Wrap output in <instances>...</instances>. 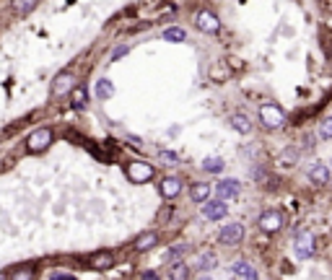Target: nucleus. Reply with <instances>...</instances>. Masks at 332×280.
<instances>
[{
	"label": "nucleus",
	"instance_id": "1",
	"mask_svg": "<svg viewBox=\"0 0 332 280\" xmlns=\"http://www.w3.org/2000/svg\"><path fill=\"white\" fill-rule=\"evenodd\" d=\"M260 122L267 127V130H278L285 125V114L278 104H262L260 106Z\"/></svg>",
	"mask_w": 332,
	"mask_h": 280
},
{
	"label": "nucleus",
	"instance_id": "2",
	"mask_svg": "<svg viewBox=\"0 0 332 280\" xmlns=\"http://www.w3.org/2000/svg\"><path fill=\"white\" fill-rule=\"evenodd\" d=\"M50 143H52V130L50 127H39L26 138V150L29 153H42L45 148H50Z\"/></svg>",
	"mask_w": 332,
	"mask_h": 280
},
{
	"label": "nucleus",
	"instance_id": "3",
	"mask_svg": "<svg viewBox=\"0 0 332 280\" xmlns=\"http://www.w3.org/2000/svg\"><path fill=\"white\" fill-rule=\"evenodd\" d=\"M125 174H128V179L133 184H143V182L153 179V166L146 164V161H130L128 169H125Z\"/></svg>",
	"mask_w": 332,
	"mask_h": 280
},
{
	"label": "nucleus",
	"instance_id": "4",
	"mask_svg": "<svg viewBox=\"0 0 332 280\" xmlns=\"http://www.w3.org/2000/svg\"><path fill=\"white\" fill-rule=\"evenodd\" d=\"M226 213H229V205H226V200H211L208 197L205 200V205H202V216L208 218V221H221V218H226Z\"/></svg>",
	"mask_w": 332,
	"mask_h": 280
},
{
	"label": "nucleus",
	"instance_id": "5",
	"mask_svg": "<svg viewBox=\"0 0 332 280\" xmlns=\"http://www.w3.org/2000/svg\"><path fill=\"white\" fill-rule=\"evenodd\" d=\"M241 239H244V226L241 223H226L221 231H218V242L221 244H239L241 242Z\"/></svg>",
	"mask_w": 332,
	"mask_h": 280
},
{
	"label": "nucleus",
	"instance_id": "6",
	"mask_svg": "<svg viewBox=\"0 0 332 280\" xmlns=\"http://www.w3.org/2000/svg\"><path fill=\"white\" fill-rule=\"evenodd\" d=\"M314 236L309 233V231H304V233H299L296 236V244H294V252H296V257L299 260H309L312 254H314Z\"/></svg>",
	"mask_w": 332,
	"mask_h": 280
},
{
	"label": "nucleus",
	"instance_id": "7",
	"mask_svg": "<svg viewBox=\"0 0 332 280\" xmlns=\"http://www.w3.org/2000/svg\"><path fill=\"white\" fill-rule=\"evenodd\" d=\"M195 26H197L202 34H216V31L221 29V21H218L216 13H211V11H200V13L195 16Z\"/></svg>",
	"mask_w": 332,
	"mask_h": 280
},
{
	"label": "nucleus",
	"instance_id": "8",
	"mask_svg": "<svg viewBox=\"0 0 332 280\" xmlns=\"http://www.w3.org/2000/svg\"><path fill=\"white\" fill-rule=\"evenodd\" d=\"M260 228H262L265 233L280 231V228H283V213H280V210H267V213H262V216H260Z\"/></svg>",
	"mask_w": 332,
	"mask_h": 280
},
{
	"label": "nucleus",
	"instance_id": "9",
	"mask_svg": "<svg viewBox=\"0 0 332 280\" xmlns=\"http://www.w3.org/2000/svg\"><path fill=\"white\" fill-rule=\"evenodd\" d=\"M73 86H75V75H70V73H57L55 81H52V94H55V96L70 94Z\"/></svg>",
	"mask_w": 332,
	"mask_h": 280
},
{
	"label": "nucleus",
	"instance_id": "10",
	"mask_svg": "<svg viewBox=\"0 0 332 280\" xmlns=\"http://www.w3.org/2000/svg\"><path fill=\"white\" fill-rule=\"evenodd\" d=\"M231 275L244 277V280H255V277H257V270H255L252 262H246V260H236V262L231 265Z\"/></svg>",
	"mask_w": 332,
	"mask_h": 280
},
{
	"label": "nucleus",
	"instance_id": "11",
	"mask_svg": "<svg viewBox=\"0 0 332 280\" xmlns=\"http://www.w3.org/2000/svg\"><path fill=\"white\" fill-rule=\"evenodd\" d=\"M89 265H91V270L104 272V270L114 267V254H112V252H96V254L89 260Z\"/></svg>",
	"mask_w": 332,
	"mask_h": 280
},
{
	"label": "nucleus",
	"instance_id": "12",
	"mask_svg": "<svg viewBox=\"0 0 332 280\" xmlns=\"http://www.w3.org/2000/svg\"><path fill=\"white\" fill-rule=\"evenodd\" d=\"M179 192H182V179H177V177H166V179L161 182V195H163L166 200H174Z\"/></svg>",
	"mask_w": 332,
	"mask_h": 280
},
{
	"label": "nucleus",
	"instance_id": "13",
	"mask_svg": "<svg viewBox=\"0 0 332 280\" xmlns=\"http://www.w3.org/2000/svg\"><path fill=\"white\" fill-rule=\"evenodd\" d=\"M216 192H218L221 200H234L239 195V182L236 179H223V182H218Z\"/></svg>",
	"mask_w": 332,
	"mask_h": 280
},
{
	"label": "nucleus",
	"instance_id": "14",
	"mask_svg": "<svg viewBox=\"0 0 332 280\" xmlns=\"http://www.w3.org/2000/svg\"><path fill=\"white\" fill-rule=\"evenodd\" d=\"M309 179H312L314 184H329V166H327V164H312Z\"/></svg>",
	"mask_w": 332,
	"mask_h": 280
},
{
	"label": "nucleus",
	"instance_id": "15",
	"mask_svg": "<svg viewBox=\"0 0 332 280\" xmlns=\"http://www.w3.org/2000/svg\"><path fill=\"white\" fill-rule=\"evenodd\" d=\"M70 104H73V109H86L89 106V91L75 83L73 91H70Z\"/></svg>",
	"mask_w": 332,
	"mask_h": 280
},
{
	"label": "nucleus",
	"instance_id": "16",
	"mask_svg": "<svg viewBox=\"0 0 332 280\" xmlns=\"http://www.w3.org/2000/svg\"><path fill=\"white\" fill-rule=\"evenodd\" d=\"M231 127L236 130V133H241V135H249L252 133V122H249V117L246 114H241V112H236V114H231Z\"/></svg>",
	"mask_w": 332,
	"mask_h": 280
},
{
	"label": "nucleus",
	"instance_id": "17",
	"mask_svg": "<svg viewBox=\"0 0 332 280\" xmlns=\"http://www.w3.org/2000/svg\"><path fill=\"white\" fill-rule=\"evenodd\" d=\"M156 244H158V233L148 231V233L138 236V242H135V252H148V249H153Z\"/></svg>",
	"mask_w": 332,
	"mask_h": 280
},
{
	"label": "nucleus",
	"instance_id": "18",
	"mask_svg": "<svg viewBox=\"0 0 332 280\" xmlns=\"http://www.w3.org/2000/svg\"><path fill=\"white\" fill-rule=\"evenodd\" d=\"M216 262H218V257H216L213 252H202V254H197V257H195V265H192V267H197V270H202V272H205V270H213V267H216Z\"/></svg>",
	"mask_w": 332,
	"mask_h": 280
},
{
	"label": "nucleus",
	"instance_id": "19",
	"mask_svg": "<svg viewBox=\"0 0 332 280\" xmlns=\"http://www.w3.org/2000/svg\"><path fill=\"white\" fill-rule=\"evenodd\" d=\"M190 197L195 200V203H205V200L211 197V184H205V182H197V184H192V189H190Z\"/></svg>",
	"mask_w": 332,
	"mask_h": 280
},
{
	"label": "nucleus",
	"instance_id": "20",
	"mask_svg": "<svg viewBox=\"0 0 332 280\" xmlns=\"http://www.w3.org/2000/svg\"><path fill=\"white\" fill-rule=\"evenodd\" d=\"M296 161H299V150H296V148H285V150L280 153V158H278V164L285 166V169L296 166Z\"/></svg>",
	"mask_w": 332,
	"mask_h": 280
},
{
	"label": "nucleus",
	"instance_id": "21",
	"mask_svg": "<svg viewBox=\"0 0 332 280\" xmlns=\"http://www.w3.org/2000/svg\"><path fill=\"white\" fill-rule=\"evenodd\" d=\"M223 158H218V156H211V158H205L202 161V169L208 171V174H221L223 171Z\"/></svg>",
	"mask_w": 332,
	"mask_h": 280
},
{
	"label": "nucleus",
	"instance_id": "22",
	"mask_svg": "<svg viewBox=\"0 0 332 280\" xmlns=\"http://www.w3.org/2000/svg\"><path fill=\"white\" fill-rule=\"evenodd\" d=\"M163 39H166V42H172V45H182L184 39H187V34H184V29L172 26V29H166V31H163Z\"/></svg>",
	"mask_w": 332,
	"mask_h": 280
},
{
	"label": "nucleus",
	"instance_id": "23",
	"mask_svg": "<svg viewBox=\"0 0 332 280\" xmlns=\"http://www.w3.org/2000/svg\"><path fill=\"white\" fill-rule=\"evenodd\" d=\"M187 249H190V244H174L169 252H166V262H172V265L179 262V260L187 254Z\"/></svg>",
	"mask_w": 332,
	"mask_h": 280
},
{
	"label": "nucleus",
	"instance_id": "24",
	"mask_svg": "<svg viewBox=\"0 0 332 280\" xmlns=\"http://www.w3.org/2000/svg\"><path fill=\"white\" fill-rule=\"evenodd\" d=\"M36 3H39V0H13V11L26 16V13H31L36 8Z\"/></svg>",
	"mask_w": 332,
	"mask_h": 280
},
{
	"label": "nucleus",
	"instance_id": "25",
	"mask_svg": "<svg viewBox=\"0 0 332 280\" xmlns=\"http://www.w3.org/2000/svg\"><path fill=\"white\" fill-rule=\"evenodd\" d=\"M114 94V86H112V81H107V78H101V81L96 83V96L99 99H109Z\"/></svg>",
	"mask_w": 332,
	"mask_h": 280
},
{
	"label": "nucleus",
	"instance_id": "26",
	"mask_svg": "<svg viewBox=\"0 0 332 280\" xmlns=\"http://www.w3.org/2000/svg\"><path fill=\"white\" fill-rule=\"evenodd\" d=\"M319 138L322 140L332 138V117H327V119H322V122H319Z\"/></svg>",
	"mask_w": 332,
	"mask_h": 280
},
{
	"label": "nucleus",
	"instance_id": "27",
	"mask_svg": "<svg viewBox=\"0 0 332 280\" xmlns=\"http://www.w3.org/2000/svg\"><path fill=\"white\" fill-rule=\"evenodd\" d=\"M169 275H172V277H177V280H184V277H190V270H187V265L174 262V270H172Z\"/></svg>",
	"mask_w": 332,
	"mask_h": 280
},
{
	"label": "nucleus",
	"instance_id": "28",
	"mask_svg": "<svg viewBox=\"0 0 332 280\" xmlns=\"http://www.w3.org/2000/svg\"><path fill=\"white\" fill-rule=\"evenodd\" d=\"M161 161H163V164H169V166H172V164H177V153H172V150H163V153H161Z\"/></svg>",
	"mask_w": 332,
	"mask_h": 280
},
{
	"label": "nucleus",
	"instance_id": "29",
	"mask_svg": "<svg viewBox=\"0 0 332 280\" xmlns=\"http://www.w3.org/2000/svg\"><path fill=\"white\" fill-rule=\"evenodd\" d=\"M128 52H130V47H128V45H125V47H117V50L112 52V60H119L122 55H128Z\"/></svg>",
	"mask_w": 332,
	"mask_h": 280
},
{
	"label": "nucleus",
	"instance_id": "30",
	"mask_svg": "<svg viewBox=\"0 0 332 280\" xmlns=\"http://www.w3.org/2000/svg\"><path fill=\"white\" fill-rule=\"evenodd\" d=\"M52 280H73V272H52Z\"/></svg>",
	"mask_w": 332,
	"mask_h": 280
}]
</instances>
